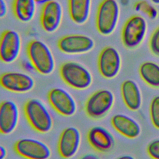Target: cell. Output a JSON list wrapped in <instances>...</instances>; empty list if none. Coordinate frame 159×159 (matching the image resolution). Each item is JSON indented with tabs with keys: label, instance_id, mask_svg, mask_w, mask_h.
<instances>
[{
	"label": "cell",
	"instance_id": "obj_1",
	"mask_svg": "<svg viewBox=\"0 0 159 159\" xmlns=\"http://www.w3.org/2000/svg\"><path fill=\"white\" fill-rule=\"evenodd\" d=\"M29 61L35 70L43 75H50L55 69V62L53 53L43 42L33 39L27 46Z\"/></svg>",
	"mask_w": 159,
	"mask_h": 159
},
{
	"label": "cell",
	"instance_id": "obj_2",
	"mask_svg": "<svg viewBox=\"0 0 159 159\" xmlns=\"http://www.w3.org/2000/svg\"><path fill=\"white\" fill-rule=\"evenodd\" d=\"M24 112L27 122L35 131L46 134L52 129L53 118L40 100L29 99L24 106Z\"/></svg>",
	"mask_w": 159,
	"mask_h": 159
},
{
	"label": "cell",
	"instance_id": "obj_3",
	"mask_svg": "<svg viewBox=\"0 0 159 159\" xmlns=\"http://www.w3.org/2000/svg\"><path fill=\"white\" fill-rule=\"evenodd\" d=\"M59 71L62 80L68 86L75 89H86L93 83L91 72L78 62H64L61 65Z\"/></svg>",
	"mask_w": 159,
	"mask_h": 159
},
{
	"label": "cell",
	"instance_id": "obj_4",
	"mask_svg": "<svg viewBox=\"0 0 159 159\" xmlns=\"http://www.w3.org/2000/svg\"><path fill=\"white\" fill-rule=\"evenodd\" d=\"M120 14L119 5L116 0H102L99 4L96 25L102 35H109L116 29Z\"/></svg>",
	"mask_w": 159,
	"mask_h": 159
},
{
	"label": "cell",
	"instance_id": "obj_5",
	"mask_svg": "<svg viewBox=\"0 0 159 159\" xmlns=\"http://www.w3.org/2000/svg\"><path fill=\"white\" fill-rule=\"evenodd\" d=\"M147 30V23L140 15L129 17L123 25L121 39L125 47L133 49L140 45L145 39Z\"/></svg>",
	"mask_w": 159,
	"mask_h": 159
},
{
	"label": "cell",
	"instance_id": "obj_6",
	"mask_svg": "<svg viewBox=\"0 0 159 159\" xmlns=\"http://www.w3.org/2000/svg\"><path fill=\"white\" fill-rule=\"evenodd\" d=\"M114 96L109 89H99L93 93L86 100L84 110L86 115L93 119L104 117L112 108Z\"/></svg>",
	"mask_w": 159,
	"mask_h": 159
},
{
	"label": "cell",
	"instance_id": "obj_7",
	"mask_svg": "<svg viewBox=\"0 0 159 159\" xmlns=\"http://www.w3.org/2000/svg\"><path fill=\"white\" fill-rule=\"evenodd\" d=\"M14 151L25 159H48L51 150L44 142L30 138L18 140L14 145Z\"/></svg>",
	"mask_w": 159,
	"mask_h": 159
},
{
	"label": "cell",
	"instance_id": "obj_8",
	"mask_svg": "<svg viewBox=\"0 0 159 159\" xmlns=\"http://www.w3.org/2000/svg\"><path fill=\"white\" fill-rule=\"evenodd\" d=\"M57 47L63 53L78 55L91 51L94 47V42L84 34H69L58 40Z\"/></svg>",
	"mask_w": 159,
	"mask_h": 159
},
{
	"label": "cell",
	"instance_id": "obj_9",
	"mask_svg": "<svg viewBox=\"0 0 159 159\" xmlns=\"http://www.w3.org/2000/svg\"><path fill=\"white\" fill-rule=\"evenodd\" d=\"M21 45V37L17 31L4 30L0 36V60L6 64L15 61L19 56Z\"/></svg>",
	"mask_w": 159,
	"mask_h": 159
},
{
	"label": "cell",
	"instance_id": "obj_10",
	"mask_svg": "<svg viewBox=\"0 0 159 159\" xmlns=\"http://www.w3.org/2000/svg\"><path fill=\"white\" fill-rule=\"evenodd\" d=\"M48 101L52 107L59 114L70 117L73 116L77 110V104L71 94L61 88L50 90L47 94Z\"/></svg>",
	"mask_w": 159,
	"mask_h": 159
},
{
	"label": "cell",
	"instance_id": "obj_11",
	"mask_svg": "<svg viewBox=\"0 0 159 159\" xmlns=\"http://www.w3.org/2000/svg\"><path fill=\"white\" fill-rule=\"evenodd\" d=\"M0 86L7 91L15 93L30 91L35 86L34 78L22 72H6L0 75Z\"/></svg>",
	"mask_w": 159,
	"mask_h": 159
},
{
	"label": "cell",
	"instance_id": "obj_12",
	"mask_svg": "<svg viewBox=\"0 0 159 159\" xmlns=\"http://www.w3.org/2000/svg\"><path fill=\"white\" fill-rule=\"evenodd\" d=\"M121 58L119 52L113 47H104L99 53L98 60V70L102 77L112 79L119 73Z\"/></svg>",
	"mask_w": 159,
	"mask_h": 159
},
{
	"label": "cell",
	"instance_id": "obj_13",
	"mask_svg": "<svg viewBox=\"0 0 159 159\" xmlns=\"http://www.w3.org/2000/svg\"><path fill=\"white\" fill-rule=\"evenodd\" d=\"M63 18V7L57 1H52L43 4L40 13V24L48 33L55 32L60 27Z\"/></svg>",
	"mask_w": 159,
	"mask_h": 159
},
{
	"label": "cell",
	"instance_id": "obj_14",
	"mask_svg": "<svg viewBox=\"0 0 159 159\" xmlns=\"http://www.w3.org/2000/svg\"><path fill=\"white\" fill-rule=\"evenodd\" d=\"M81 139V133L77 128H65L61 132L58 142V152L60 157L65 159L74 157L80 148Z\"/></svg>",
	"mask_w": 159,
	"mask_h": 159
},
{
	"label": "cell",
	"instance_id": "obj_15",
	"mask_svg": "<svg viewBox=\"0 0 159 159\" xmlns=\"http://www.w3.org/2000/svg\"><path fill=\"white\" fill-rule=\"evenodd\" d=\"M19 118L17 105L11 100L0 102V134L9 135L16 129Z\"/></svg>",
	"mask_w": 159,
	"mask_h": 159
},
{
	"label": "cell",
	"instance_id": "obj_16",
	"mask_svg": "<svg viewBox=\"0 0 159 159\" xmlns=\"http://www.w3.org/2000/svg\"><path fill=\"white\" fill-rule=\"evenodd\" d=\"M87 140L94 150L102 153L109 152L115 144L112 134L101 126L91 128L87 134Z\"/></svg>",
	"mask_w": 159,
	"mask_h": 159
},
{
	"label": "cell",
	"instance_id": "obj_17",
	"mask_svg": "<svg viewBox=\"0 0 159 159\" xmlns=\"http://www.w3.org/2000/svg\"><path fill=\"white\" fill-rule=\"evenodd\" d=\"M111 124L114 129L123 136L135 139L139 136L141 128L133 118L123 114H117L111 118Z\"/></svg>",
	"mask_w": 159,
	"mask_h": 159
},
{
	"label": "cell",
	"instance_id": "obj_18",
	"mask_svg": "<svg viewBox=\"0 0 159 159\" xmlns=\"http://www.w3.org/2000/svg\"><path fill=\"white\" fill-rule=\"evenodd\" d=\"M121 94L125 105L131 111H137L142 104L139 86L132 80H126L121 84Z\"/></svg>",
	"mask_w": 159,
	"mask_h": 159
},
{
	"label": "cell",
	"instance_id": "obj_19",
	"mask_svg": "<svg viewBox=\"0 0 159 159\" xmlns=\"http://www.w3.org/2000/svg\"><path fill=\"white\" fill-rule=\"evenodd\" d=\"M91 0H68V11L71 20L78 25L84 24L88 19Z\"/></svg>",
	"mask_w": 159,
	"mask_h": 159
},
{
	"label": "cell",
	"instance_id": "obj_20",
	"mask_svg": "<svg viewBox=\"0 0 159 159\" xmlns=\"http://www.w3.org/2000/svg\"><path fill=\"white\" fill-rule=\"evenodd\" d=\"M36 4L35 0H13V14L19 21L28 22L34 17Z\"/></svg>",
	"mask_w": 159,
	"mask_h": 159
},
{
	"label": "cell",
	"instance_id": "obj_21",
	"mask_svg": "<svg viewBox=\"0 0 159 159\" xmlns=\"http://www.w3.org/2000/svg\"><path fill=\"white\" fill-rule=\"evenodd\" d=\"M139 75L143 81L153 88H159V65L145 61L139 67Z\"/></svg>",
	"mask_w": 159,
	"mask_h": 159
},
{
	"label": "cell",
	"instance_id": "obj_22",
	"mask_svg": "<svg viewBox=\"0 0 159 159\" xmlns=\"http://www.w3.org/2000/svg\"><path fill=\"white\" fill-rule=\"evenodd\" d=\"M135 10L146 16L151 20L155 19L158 16V11L155 6L145 0H140L136 2L134 4Z\"/></svg>",
	"mask_w": 159,
	"mask_h": 159
},
{
	"label": "cell",
	"instance_id": "obj_23",
	"mask_svg": "<svg viewBox=\"0 0 159 159\" xmlns=\"http://www.w3.org/2000/svg\"><path fill=\"white\" fill-rule=\"evenodd\" d=\"M150 116L155 127L159 129V96H155L150 104Z\"/></svg>",
	"mask_w": 159,
	"mask_h": 159
},
{
	"label": "cell",
	"instance_id": "obj_24",
	"mask_svg": "<svg viewBox=\"0 0 159 159\" xmlns=\"http://www.w3.org/2000/svg\"><path fill=\"white\" fill-rule=\"evenodd\" d=\"M149 48L153 55L159 57V26L154 30L150 36Z\"/></svg>",
	"mask_w": 159,
	"mask_h": 159
},
{
	"label": "cell",
	"instance_id": "obj_25",
	"mask_svg": "<svg viewBox=\"0 0 159 159\" xmlns=\"http://www.w3.org/2000/svg\"><path fill=\"white\" fill-rule=\"evenodd\" d=\"M148 155L153 159H159V139L150 142L147 148Z\"/></svg>",
	"mask_w": 159,
	"mask_h": 159
},
{
	"label": "cell",
	"instance_id": "obj_26",
	"mask_svg": "<svg viewBox=\"0 0 159 159\" xmlns=\"http://www.w3.org/2000/svg\"><path fill=\"white\" fill-rule=\"evenodd\" d=\"M7 13V6L5 0H0V18L6 16Z\"/></svg>",
	"mask_w": 159,
	"mask_h": 159
},
{
	"label": "cell",
	"instance_id": "obj_27",
	"mask_svg": "<svg viewBox=\"0 0 159 159\" xmlns=\"http://www.w3.org/2000/svg\"><path fill=\"white\" fill-rule=\"evenodd\" d=\"M7 155V152L6 148L4 146L0 145V159H5Z\"/></svg>",
	"mask_w": 159,
	"mask_h": 159
},
{
	"label": "cell",
	"instance_id": "obj_28",
	"mask_svg": "<svg viewBox=\"0 0 159 159\" xmlns=\"http://www.w3.org/2000/svg\"><path fill=\"white\" fill-rule=\"evenodd\" d=\"M80 159H99V158L94 154L88 153V154H86V155H83Z\"/></svg>",
	"mask_w": 159,
	"mask_h": 159
},
{
	"label": "cell",
	"instance_id": "obj_29",
	"mask_svg": "<svg viewBox=\"0 0 159 159\" xmlns=\"http://www.w3.org/2000/svg\"><path fill=\"white\" fill-rule=\"evenodd\" d=\"M116 159H135L133 157L130 156V155H123V156H121Z\"/></svg>",
	"mask_w": 159,
	"mask_h": 159
},
{
	"label": "cell",
	"instance_id": "obj_30",
	"mask_svg": "<svg viewBox=\"0 0 159 159\" xmlns=\"http://www.w3.org/2000/svg\"><path fill=\"white\" fill-rule=\"evenodd\" d=\"M55 1V0H35L37 4H43L47 2H49V1Z\"/></svg>",
	"mask_w": 159,
	"mask_h": 159
},
{
	"label": "cell",
	"instance_id": "obj_31",
	"mask_svg": "<svg viewBox=\"0 0 159 159\" xmlns=\"http://www.w3.org/2000/svg\"><path fill=\"white\" fill-rule=\"evenodd\" d=\"M155 4H159V0H150Z\"/></svg>",
	"mask_w": 159,
	"mask_h": 159
}]
</instances>
